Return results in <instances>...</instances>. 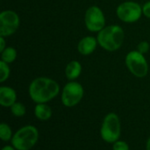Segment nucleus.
I'll use <instances>...</instances> for the list:
<instances>
[{"label": "nucleus", "mask_w": 150, "mask_h": 150, "mask_svg": "<svg viewBox=\"0 0 150 150\" xmlns=\"http://www.w3.org/2000/svg\"><path fill=\"white\" fill-rule=\"evenodd\" d=\"M142 13L147 18L150 19V1L145 3L142 6Z\"/></svg>", "instance_id": "obj_20"}, {"label": "nucleus", "mask_w": 150, "mask_h": 150, "mask_svg": "<svg viewBox=\"0 0 150 150\" xmlns=\"http://www.w3.org/2000/svg\"><path fill=\"white\" fill-rule=\"evenodd\" d=\"M125 63L129 72L137 78H143L149 72V64L144 54L140 51L132 50L128 52L125 58Z\"/></svg>", "instance_id": "obj_5"}, {"label": "nucleus", "mask_w": 150, "mask_h": 150, "mask_svg": "<svg viewBox=\"0 0 150 150\" xmlns=\"http://www.w3.org/2000/svg\"><path fill=\"white\" fill-rule=\"evenodd\" d=\"M84 95V89L81 83L69 80L62 92V103L65 107H74L77 105L83 99Z\"/></svg>", "instance_id": "obj_6"}, {"label": "nucleus", "mask_w": 150, "mask_h": 150, "mask_svg": "<svg viewBox=\"0 0 150 150\" xmlns=\"http://www.w3.org/2000/svg\"><path fill=\"white\" fill-rule=\"evenodd\" d=\"M5 41H4V37L0 35V52L3 51L5 49Z\"/></svg>", "instance_id": "obj_21"}, {"label": "nucleus", "mask_w": 150, "mask_h": 150, "mask_svg": "<svg viewBox=\"0 0 150 150\" xmlns=\"http://www.w3.org/2000/svg\"><path fill=\"white\" fill-rule=\"evenodd\" d=\"M112 150H129V146L126 141L118 140L113 143Z\"/></svg>", "instance_id": "obj_18"}, {"label": "nucleus", "mask_w": 150, "mask_h": 150, "mask_svg": "<svg viewBox=\"0 0 150 150\" xmlns=\"http://www.w3.org/2000/svg\"><path fill=\"white\" fill-rule=\"evenodd\" d=\"M84 24L91 32L101 31L105 27V17L103 11L97 5L89 7L84 14Z\"/></svg>", "instance_id": "obj_8"}, {"label": "nucleus", "mask_w": 150, "mask_h": 150, "mask_svg": "<svg viewBox=\"0 0 150 150\" xmlns=\"http://www.w3.org/2000/svg\"><path fill=\"white\" fill-rule=\"evenodd\" d=\"M19 17L11 10H5L0 13V35L4 37L13 34L19 27Z\"/></svg>", "instance_id": "obj_9"}, {"label": "nucleus", "mask_w": 150, "mask_h": 150, "mask_svg": "<svg viewBox=\"0 0 150 150\" xmlns=\"http://www.w3.org/2000/svg\"><path fill=\"white\" fill-rule=\"evenodd\" d=\"M150 45L149 43L147 41H142L141 42H139V44L137 45V50L140 51L142 54H146L149 52V50Z\"/></svg>", "instance_id": "obj_19"}, {"label": "nucleus", "mask_w": 150, "mask_h": 150, "mask_svg": "<svg viewBox=\"0 0 150 150\" xmlns=\"http://www.w3.org/2000/svg\"><path fill=\"white\" fill-rule=\"evenodd\" d=\"M98 44V42L97 38L87 35L79 41L77 44V50L81 55L88 56L96 50Z\"/></svg>", "instance_id": "obj_10"}, {"label": "nucleus", "mask_w": 150, "mask_h": 150, "mask_svg": "<svg viewBox=\"0 0 150 150\" xmlns=\"http://www.w3.org/2000/svg\"><path fill=\"white\" fill-rule=\"evenodd\" d=\"M11 74V69L7 63L0 61V82L3 83L8 80Z\"/></svg>", "instance_id": "obj_17"}, {"label": "nucleus", "mask_w": 150, "mask_h": 150, "mask_svg": "<svg viewBox=\"0 0 150 150\" xmlns=\"http://www.w3.org/2000/svg\"><path fill=\"white\" fill-rule=\"evenodd\" d=\"M31 99L36 103H47L60 93V86L54 80L47 77L34 79L28 88Z\"/></svg>", "instance_id": "obj_1"}, {"label": "nucleus", "mask_w": 150, "mask_h": 150, "mask_svg": "<svg viewBox=\"0 0 150 150\" xmlns=\"http://www.w3.org/2000/svg\"><path fill=\"white\" fill-rule=\"evenodd\" d=\"M17 101V93L11 88L2 86L0 88V104L3 107H11Z\"/></svg>", "instance_id": "obj_11"}, {"label": "nucleus", "mask_w": 150, "mask_h": 150, "mask_svg": "<svg viewBox=\"0 0 150 150\" xmlns=\"http://www.w3.org/2000/svg\"><path fill=\"white\" fill-rule=\"evenodd\" d=\"M120 121L116 113H108L102 123L100 135L104 141L107 143H114L120 137Z\"/></svg>", "instance_id": "obj_4"}, {"label": "nucleus", "mask_w": 150, "mask_h": 150, "mask_svg": "<svg viewBox=\"0 0 150 150\" xmlns=\"http://www.w3.org/2000/svg\"><path fill=\"white\" fill-rule=\"evenodd\" d=\"M116 14L121 21L126 23H134L138 21L143 14L142 6L134 1H126L117 7Z\"/></svg>", "instance_id": "obj_7"}, {"label": "nucleus", "mask_w": 150, "mask_h": 150, "mask_svg": "<svg viewBox=\"0 0 150 150\" xmlns=\"http://www.w3.org/2000/svg\"><path fill=\"white\" fill-rule=\"evenodd\" d=\"M39 140V131L33 126H25L18 129L12 136L11 145L17 150H30Z\"/></svg>", "instance_id": "obj_3"}, {"label": "nucleus", "mask_w": 150, "mask_h": 150, "mask_svg": "<svg viewBox=\"0 0 150 150\" xmlns=\"http://www.w3.org/2000/svg\"><path fill=\"white\" fill-rule=\"evenodd\" d=\"M17 58V50L13 47H6L3 51H1V60L11 64L14 62Z\"/></svg>", "instance_id": "obj_14"}, {"label": "nucleus", "mask_w": 150, "mask_h": 150, "mask_svg": "<svg viewBox=\"0 0 150 150\" xmlns=\"http://www.w3.org/2000/svg\"><path fill=\"white\" fill-rule=\"evenodd\" d=\"M34 115L38 119L46 121L52 117V110L46 103H37L34 108Z\"/></svg>", "instance_id": "obj_13"}, {"label": "nucleus", "mask_w": 150, "mask_h": 150, "mask_svg": "<svg viewBox=\"0 0 150 150\" xmlns=\"http://www.w3.org/2000/svg\"><path fill=\"white\" fill-rule=\"evenodd\" d=\"M10 108H11V114L15 117H18V118L25 116V114L26 112L25 106L23 103H18V102H16L15 103H13Z\"/></svg>", "instance_id": "obj_15"}, {"label": "nucleus", "mask_w": 150, "mask_h": 150, "mask_svg": "<svg viewBox=\"0 0 150 150\" xmlns=\"http://www.w3.org/2000/svg\"><path fill=\"white\" fill-rule=\"evenodd\" d=\"M82 72V65L79 61H70L65 68V75L69 80H76Z\"/></svg>", "instance_id": "obj_12"}, {"label": "nucleus", "mask_w": 150, "mask_h": 150, "mask_svg": "<svg viewBox=\"0 0 150 150\" xmlns=\"http://www.w3.org/2000/svg\"><path fill=\"white\" fill-rule=\"evenodd\" d=\"M0 137L3 141H9L10 140L12 139L11 129L5 123H2L0 125Z\"/></svg>", "instance_id": "obj_16"}, {"label": "nucleus", "mask_w": 150, "mask_h": 150, "mask_svg": "<svg viewBox=\"0 0 150 150\" xmlns=\"http://www.w3.org/2000/svg\"><path fill=\"white\" fill-rule=\"evenodd\" d=\"M97 39L104 50L111 52L116 51L124 42L125 32L119 25H110L98 32Z\"/></svg>", "instance_id": "obj_2"}, {"label": "nucleus", "mask_w": 150, "mask_h": 150, "mask_svg": "<svg viewBox=\"0 0 150 150\" xmlns=\"http://www.w3.org/2000/svg\"><path fill=\"white\" fill-rule=\"evenodd\" d=\"M2 150H17L13 146H5L4 147Z\"/></svg>", "instance_id": "obj_22"}, {"label": "nucleus", "mask_w": 150, "mask_h": 150, "mask_svg": "<svg viewBox=\"0 0 150 150\" xmlns=\"http://www.w3.org/2000/svg\"><path fill=\"white\" fill-rule=\"evenodd\" d=\"M146 150H150V137L149 138L147 144H146Z\"/></svg>", "instance_id": "obj_23"}]
</instances>
